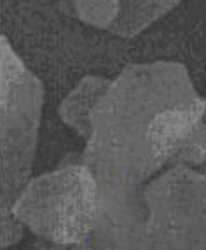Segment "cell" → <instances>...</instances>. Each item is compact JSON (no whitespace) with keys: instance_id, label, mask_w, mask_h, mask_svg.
<instances>
[{"instance_id":"cell-2","label":"cell","mask_w":206,"mask_h":250,"mask_svg":"<svg viewBox=\"0 0 206 250\" xmlns=\"http://www.w3.org/2000/svg\"><path fill=\"white\" fill-rule=\"evenodd\" d=\"M79 18L96 26H107L119 14V0H74Z\"/></svg>"},{"instance_id":"cell-1","label":"cell","mask_w":206,"mask_h":250,"mask_svg":"<svg viewBox=\"0 0 206 250\" xmlns=\"http://www.w3.org/2000/svg\"><path fill=\"white\" fill-rule=\"evenodd\" d=\"M190 133V117L180 110H168L156 116L150 123L148 138L154 149L161 154H169L180 146H187Z\"/></svg>"}]
</instances>
